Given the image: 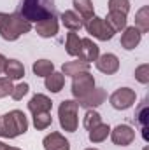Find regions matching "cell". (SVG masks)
Masks as SVG:
<instances>
[{
	"label": "cell",
	"mask_w": 149,
	"mask_h": 150,
	"mask_svg": "<svg viewBox=\"0 0 149 150\" xmlns=\"http://www.w3.org/2000/svg\"><path fill=\"white\" fill-rule=\"evenodd\" d=\"M65 47H67V52L70 54V56H79V51H81V38L77 33L74 32H70L69 35H67V44H65Z\"/></svg>",
	"instance_id": "obj_25"
},
{
	"label": "cell",
	"mask_w": 149,
	"mask_h": 150,
	"mask_svg": "<svg viewBox=\"0 0 149 150\" xmlns=\"http://www.w3.org/2000/svg\"><path fill=\"white\" fill-rule=\"evenodd\" d=\"M140 38H142V33L139 32V28L128 26V28H125V33L121 35V45L126 51H132L140 44Z\"/></svg>",
	"instance_id": "obj_11"
},
{
	"label": "cell",
	"mask_w": 149,
	"mask_h": 150,
	"mask_svg": "<svg viewBox=\"0 0 149 150\" xmlns=\"http://www.w3.org/2000/svg\"><path fill=\"white\" fill-rule=\"evenodd\" d=\"M86 150H97V149H86Z\"/></svg>",
	"instance_id": "obj_36"
},
{
	"label": "cell",
	"mask_w": 149,
	"mask_h": 150,
	"mask_svg": "<svg viewBox=\"0 0 149 150\" xmlns=\"http://www.w3.org/2000/svg\"><path fill=\"white\" fill-rule=\"evenodd\" d=\"M44 150H70L69 140H65L60 133H51L44 138Z\"/></svg>",
	"instance_id": "obj_12"
},
{
	"label": "cell",
	"mask_w": 149,
	"mask_h": 150,
	"mask_svg": "<svg viewBox=\"0 0 149 150\" xmlns=\"http://www.w3.org/2000/svg\"><path fill=\"white\" fill-rule=\"evenodd\" d=\"M88 70H90V63L81 61V59L63 63V67H62V74L63 75H72V77L77 75V74H82V72H88Z\"/></svg>",
	"instance_id": "obj_19"
},
{
	"label": "cell",
	"mask_w": 149,
	"mask_h": 150,
	"mask_svg": "<svg viewBox=\"0 0 149 150\" xmlns=\"http://www.w3.org/2000/svg\"><path fill=\"white\" fill-rule=\"evenodd\" d=\"M28 129V119L21 110H12L0 117V136L2 138H16L25 134Z\"/></svg>",
	"instance_id": "obj_3"
},
{
	"label": "cell",
	"mask_w": 149,
	"mask_h": 150,
	"mask_svg": "<svg viewBox=\"0 0 149 150\" xmlns=\"http://www.w3.org/2000/svg\"><path fill=\"white\" fill-rule=\"evenodd\" d=\"M109 134H111V127H109V124L100 122L98 126H95V127L90 131V142H93V143H100V142H104Z\"/></svg>",
	"instance_id": "obj_22"
},
{
	"label": "cell",
	"mask_w": 149,
	"mask_h": 150,
	"mask_svg": "<svg viewBox=\"0 0 149 150\" xmlns=\"http://www.w3.org/2000/svg\"><path fill=\"white\" fill-rule=\"evenodd\" d=\"M111 138L116 145L126 147V145H130L135 140V131L130 126H126V124H119L111 131Z\"/></svg>",
	"instance_id": "obj_8"
},
{
	"label": "cell",
	"mask_w": 149,
	"mask_h": 150,
	"mask_svg": "<svg viewBox=\"0 0 149 150\" xmlns=\"http://www.w3.org/2000/svg\"><path fill=\"white\" fill-rule=\"evenodd\" d=\"M105 98H107V94H105L104 89H93L90 94H86L84 98L77 100V103H79L81 107H84V108H91V107L102 105V103L105 101Z\"/></svg>",
	"instance_id": "obj_14"
},
{
	"label": "cell",
	"mask_w": 149,
	"mask_h": 150,
	"mask_svg": "<svg viewBox=\"0 0 149 150\" xmlns=\"http://www.w3.org/2000/svg\"><path fill=\"white\" fill-rule=\"evenodd\" d=\"M97 68L105 75H112L119 70V59L116 54H104V56H98L97 61H95Z\"/></svg>",
	"instance_id": "obj_10"
},
{
	"label": "cell",
	"mask_w": 149,
	"mask_h": 150,
	"mask_svg": "<svg viewBox=\"0 0 149 150\" xmlns=\"http://www.w3.org/2000/svg\"><path fill=\"white\" fill-rule=\"evenodd\" d=\"M105 21H107V25L111 26L112 30H114V33L126 28V14H121V12H116V11H109Z\"/></svg>",
	"instance_id": "obj_20"
},
{
	"label": "cell",
	"mask_w": 149,
	"mask_h": 150,
	"mask_svg": "<svg viewBox=\"0 0 149 150\" xmlns=\"http://www.w3.org/2000/svg\"><path fill=\"white\" fill-rule=\"evenodd\" d=\"M53 108V101L44 96V94H35L30 101H28V110L34 113H42V112H51Z\"/></svg>",
	"instance_id": "obj_13"
},
{
	"label": "cell",
	"mask_w": 149,
	"mask_h": 150,
	"mask_svg": "<svg viewBox=\"0 0 149 150\" xmlns=\"http://www.w3.org/2000/svg\"><path fill=\"white\" fill-rule=\"evenodd\" d=\"M28 89H30V86L27 84V82H23V84H18L16 87H12V93H11V96H12V100H16V101H19L27 93H28Z\"/></svg>",
	"instance_id": "obj_30"
},
{
	"label": "cell",
	"mask_w": 149,
	"mask_h": 150,
	"mask_svg": "<svg viewBox=\"0 0 149 150\" xmlns=\"http://www.w3.org/2000/svg\"><path fill=\"white\" fill-rule=\"evenodd\" d=\"M74 7H75V11H79V16L84 21H88V19H91L95 16L93 14V4H91V0H74Z\"/></svg>",
	"instance_id": "obj_23"
},
{
	"label": "cell",
	"mask_w": 149,
	"mask_h": 150,
	"mask_svg": "<svg viewBox=\"0 0 149 150\" xmlns=\"http://www.w3.org/2000/svg\"><path fill=\"white\" fill-rule=\"evenodd\" d=\"M102 122V119H100V113L95 112V110H88L86 115H84V119H82V126L88 129V131H91L95 126H98Z\"/></svg>",
	"instance_id": "obj_27"
},
{
	"label": "cell",
	"mask_w": 149,
	"mask_h": 150,
	"mask_svg": "<svg viewBox=\"0 0 149 150\" xmlns=\"http://www.w3.org/2000/svg\"><path fill=\"white\" fill-rule=\"evenodd\" d=\"M53 72H54V65L47 59H39V61L34 63V74L37 77H47Z\"/></svg>",
	"instance_id": "obj_24"
},
{
	"label": "cell",
	"mask_w": 149,
	"mask_h": 150,
	"mask_svg": "<svg viewBox=\"0 0 149 150\" xmlns=\"http://www.w3.org/2000/svg\"><path fill=\"white\" fill-rule=\"evenodd\" d=\"M135 91L130 87H121L111 94V105L116 110H126L135 103Z\"/></svg>",
	"instance_id": "obj_7"
},
{
	"label": "cell",
	"mask_w": 149,
	"mask_h": 150,
	"mask_svg": "<svg viewBox=\"0 0 149 150\" xmlns=\"http://www.w3.org/2000/svg\"><path fill=\"white\" fill-rule=\"evenodd\" d=\"M84 26H86V30H88L90 35H93V37L98 38V40H111L114 37V30L107 25V21L102 19V18L93 16L91 19H88L84 23Z\"/></svg>",
	"instance_id": "obj_5"
},
{
	"label": "cell",
	"mask_w": 149,
	"mask_h": 150,
	"mask_svg": "<svg viewBox=\"0 0 149 150\" xmlns=\"http://www.w3.org/2000/svg\"><path fill=\"white\" fill-rule=\"evenodd\" d=\"M32 30V23L27 21L21 14H5L0 12V35L4 40H16L23 33Z\"/></svg>",
	"instance_id": "obj_1"
},
{
	"label": "cell",
	"mask_w": 149,
	"mask_h": 150,
	"mask_svg": "<svg viewBox=\"0 0 149 150\" xmlns=\"http://www.w3.org/2000/svg\"><path fill=\"white\" fill-rule=\"evenodd\" d=\"M51 122H53V119H51V113L49 112H42V113H35L34 115V126L37 127V129H46L47 126H51Z\"/></svg>",
	"instance_id": "obj_28"
},
{
	"label": "cell",
	"mask_w": 149,
	"mask_h": 150,
	"mask_svg": "<svg viewBox=\"0 0 149 150\" xmlns=\"http://www.w3.org/2000/svg\"><path fill=\"white\" fill-rule=\"evenodd\" d=\"M63 84H65V75L60 72H53L46 77V87L51 93H60L63 89Z\"/></svg>",
	"instance_id": "obj_21"
},
{
	"label": "cell",
	"mask_w": 149,
	"mask_h": 150,
	"mask_svg": "<svg viewBox=\"0 0 149 150\" xmlns=\"http://www.w3.org/2000/svg\"><path fill=\"white\" fill-rule=\"evenodd\" d=\"M5 61H7V59H5V56H4V54H0V74H2V72H4V68H5Z\"/></svg>",
	"instance_id": "obj_33"
},
{
	"label": "cell",
	"mask_w": 149,
	"mask_h": 150,
	"mask_svg": "<svg viewBox=\"0 0 149 150\" xmlns=\"http://www.w3.org/2000/svg\"><path fill=\"white\" fill-rule=\"evenodd\" d=\"M4 72L7 75V79H11V80H19V79H23V75H25V67H23L18 59H7Z\"/></svg>",
	"instance_id": "obj_18"
},
{
	"label": "cell",
	"mask_w": 149,
	"mask_h": 150,
	"mask_svg": "<svg viewBox=\"0 0 149 150\" xmlns=\"http://www.w3.org/2000/svg\"><path fill=\"white\" fill-rule=\"evenodd\" d=\"M77 110H79V103L77 100H65L62 101L60 108H58V117H60V126L69 131L74 133L77 129L79 119H77Z\"/></svg>",
	"instance_id": "obj_4"
},
{
	"label": "cell",
	"mask_w": 149,
	"mask_h": 150,
	"mask_svg": "<svg viewBox=\"0 0 149 150\" xmlns=\"http://www.w3.org/2000/svg\"><path fill=\"white\" fill-rule=\"evenodd\" d=\"M135 79L142 84H148L149 82V65H140L137 70H135Z\"/></svg>",
	"instance_id": "obj_31"
},
{
	"label": "cell",
	"mask_w": 149,
	"mask_h": 150,
	"mask_svg": "<svg viewBox=\"0 0 149 150\" xmlns=\"http://www.w3.org/2000/svg\"><path fill=\"white\" fill-rule=\"evenodd\" d=\"M27 21H44L47 18L56 16V7H54V0H23L19 12Z\"/></svg>",
	"instance_id": "obj_2"
},
{
	"label": "cell",
	"mask_w": 149,
	"mask_h": 150,
	"mask_svg": "<svg viewBox=\"0 0 149 150\" xmlns=\"http://www.w3.org/2000/svg\"><path fill=\"white\" fill-rule=\"evenodd\" d=\"M109 11H116L121 14H128L130 2L128 0H109Z\"/></svg>",
	"instance_id": "obj_29"
},
{
	"label": "cell",
	"mask_w": 149,
	"mask_h": 150,
	"mask_svg": "<svg viewBox=\"0 0 149 150\" xmlns=\"http://www.w3.org/2000/svg\"><path fill=\"white\" fill-rule=\"evenodd\" d=\"M12 80L11 79H0V98H5V96H9L11 93H12Z\"/></svg>",
	"instance_id": "obj_32"
},
{
	"label": "cell",
	"mask_w": 149,
	"mask_h": 150,
	"mask_svg": "<svg viewBox=\"0 0 149 150\" xmlns=\"http://www.w3.org/2000/svg\"><path fill=\"white\" fill-rule=\"evenodd\" d=\"M35 30L40 37L44 38H49V37H54L58 33V21H56V16L53 18H47L44 21H39L35 25Z\"/></svg>",
	"instance_id": "obj_15"
},
{
	"label": "cell",
	"mask_w": 149,
	"mask_h": 150,
	"mask_svg": "<svg viewBox=\"0 0 149 150\" xmlns=\"http://www.w3.org/2000/svg\"><path fill=\"white\" fill-rule=\"evenodd\" d=\"M135 119H137V122H139V126H140V129H142V138L148 142L149 140V134H148V120H149L148 100H144V101L140 103V107L137 108V112H135Z\"/></svg>",
	"instance_id": "obj_17"
},
{
	"label": "cell",
	"mask_w": 149,
	"mask_h": 150,
	"mask_svg": "<svg viewBox=\"0 0 149 150\" xmlns=\"http://www.w3.org/2000/svg\"><path fill=\"white\" fill-rule=\"evenodd\" d=\"M100 56L98 52V45L91 40V38H81V51H79V59L81 61H86V63H91V61H97V58Z\"/></svg>",
	"instance_id": "obj_9"
},
{
	"label": "cell",
	"mask_w": 149,
	"mask_h": 150,
	"mask_svg": "<svg viewBox=\"0 0 149 150\" xmlns=\"http://www.w3.org/2000/svg\"><path fill=\"white\" fill-rule=\"evenodd\" d=\"M148 14H149V9L144 5V7L137 12V16H135V25H137L135 28H139V32H140V33H146V32L149 30V21H148L149 18H148Z\"/></svg>",
	"instance_id": "obj_26"
},
{
	"label": "cell",
	"mask_w": 149,
	"mask_h": 150,
	"mask_svg": "<svg viewBox=\"0 0 149 150\" xmlns=\"http://www.w3.org/2000/svg\"><path fill=\"white\" fill-rule=\"evenodd\" d=\"M7 149H9V145H5V143L0 142V150H7Z\"/></svg>",
	"instance_id": "obj_34"
},
{
	"label": "cell",
	"mask_w": 149,
	"mask_h": 150,
	"mask_svg": "<svg viewBox=\"0 0 149 150\" xmlns=\"http://www.w3.org/2000/svg\"><path fill=\"white\" fill-rule=\"evenodd\" d=\"M93 89H95V79H93V75H90L88 72L74 75V80H72V94H74L75 100L84 98Z\"/></svg>",
	"instance_id": "obj_6"
},
{
	"label": "cell",
	"mask_w": 149,
	"mask_h": 150,
	"mask_svg": "<svg viewBox=\"0 0 149 150\" xmlns=\"http://www.w3.org/2000/svg\"><path fill=\"white\" fill-rule=\"evenodd\" d=\"M7 150H19V149H16V147H9Z\"/></svg>",
	"instance_id": "obj_35"
},
{
	"label": "cell",
	"mask_w": 149,
	"mask_h": 150,
	"mask_svg": "<svg viewBox=\"0 0 149 150\" xmlns=\"http://www.w3.org/2000/svg\"><path fill=\"white\" fill-rule=\"evenodd\" d=\"M62 23H63V26L65 28H69L70 32H77V30H81L82 26H84V21L81 19V16L74 12V11H65L63 14H62Z\"/></svg>",
	"instance_id": "obj_16"
}]
</instances>
